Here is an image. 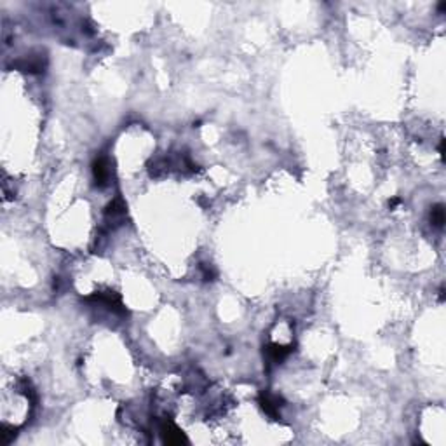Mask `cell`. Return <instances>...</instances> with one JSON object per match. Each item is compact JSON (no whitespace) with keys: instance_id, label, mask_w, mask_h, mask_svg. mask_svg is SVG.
I'll list each match as a JSON object with an SVG mask.
<instances>
[{"instance_id":"1","label":"cell","mask_w":446,"mask_h":446,"mask_svg":"<svg viewBox=\"0 0 446 446\" xmlns=\"http://www.w3.org/2000/svg\"><path fill=\"white\" fill-rule=\"evenodd\" d=\"M93 173H94V180H96V185L99 187H105L106 185V180L110 176V169H108V162L106 159H98L94 162L93 166Z\"/></svg>"},{"instance_id":"2","label":"cell","mask_w":446,"mask_h":446,"mask_svg":"<svg viewBox=\"0 0 446 446\" xmlns=\"http://www.w3.org/2000/svg\"><path fill=\"white\" fill-rule=\"evenodd\" d=\"M162 436H164L166 443L176 444V443H183V441H185L182 430H180L178 427H176L175 423H171V422H166L164 425H162Z\"/></svg>"},{"instance_id":"3","label":"cell","mask_w":446,"mask_h":446,"mask_svg":"<svg viewBox=\"0 0 446 446\" xmlns=\"http://www.w3.org/2000/svg\"><path fill=\"white\" fill-rule=\"evenodd\" d=\"M430 222H432L434 227L441 228L444 225V206L443 204H437L432 208L430 211Z\"/></svg>"},{"instance_id":"4","label":"cell","mask_w":446,"mask_h":446,"mask_svg":"<svg viewBox=\"0 0 446 446\" xmlns=\"http://www.w3.org/2000/svg\"><path fill=\"white\" fill-rule=\"evenodd\" d=\"M289 352H291V347H282V345H270V349H268V354H270L274 363L282 361Z\"/></svg>"}]
</instances>
